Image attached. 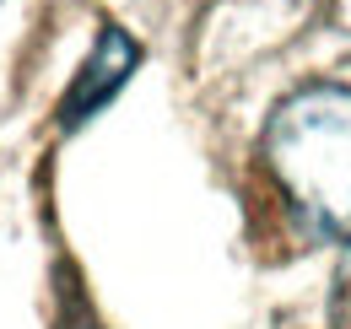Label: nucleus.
Segmentation results:
<instances>
[{
	"label": "nucleus",
	"instance_id": "obj_1",
	"mask_svg": "<svg viewBox=\"0 0 351 329\" xmlns=\"http://www.w3.org/2000/svg\"><path fill=\"white\" fill-rule=\"evenodd\" d=\"M265 167L308 232L351 243V86L292 92L265 124Z\"/></svg>",
	"mask_w": 351,
	"mask_h": 329
},
{
	"label": "nucleus",
	"instance_id": "obj_2",
	"mask_svg": "<svg viewBox=\"0 0 351 329\" xmlns=\"http://www.w3.org/2000/svg\"><path fill=\"white\" fill-rule=\"evenodd\" d=\"M135 60H141V49H135L130 33L103 27V38H97V49H92V60L82 65V76H76V86H71V97H65V124H82L92 108H103V103L125 86V76L135 71Z\"/></svg>",
	"mask_w": 351,
	"mask_h": 329
},
{
	"label": "nucleus",
	"instance_id": "obj_3",
	"mask_svg": "<svg viewBox=\"0 0 351 329\" xmlns=\"http://www.w3.org/2000/svg\"><path fill=\"white\" fill-rule=\"evenodd\" d=\"M330 319H335V329H351V248H346V259H341V270H335V291H330Z\"/></svg>",
	"mask_w": 351,
	"mask_h": 329
}]
</instances>
